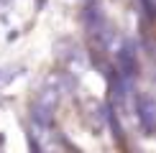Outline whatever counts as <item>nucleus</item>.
I'll list each match as a JSON object with an SVG mask.
<instances>
[{
	"label": "nucleus",
	"instance_id": "1",
	"mask_svg": "<svg viewBox=\"0 0 156 153\" xmlns=\"http://www.w3.org/2000/svg\"><path fill=\"white\" fill-rule=\"evenodd\" d=\"M136 112H138V120H141L144 133H146V135H151L154 120H156V105H154V97H151V94H141V97H138Z\"/></svg>",
	"mask_w": 156,
	"mask_h": 153
},
{
	"label": "nucleus",
	"instance_id": "2",
	"mask_svg": "<svg viewBox=\"0 0 156 153\" xmlns=\"http://www.w3.org/2000/svg\"><path fill=\"white\" fill-rule=\"evenodd\" d=\"M118 66L126 79H131L136 74V69H138V64H136V49H133V41H126L123 46L118 49Z\"/></svg>",
	"mask_w": 156,
	"mask_h": 153
},
{
	"label": "nucleus",
	"instance_id": "3",
	"mask_svg": "<svg viewBox=\"0 0 156 153\" xmlns=\"http://www.w3.org/2000/svg\"><path fill=\"white\" fill-rule=\"evenodd\" d=\"M84 23H87V28L92 33H100L105 28V18H102V10H100V3L97 0H90L87 10H84Z\"/></svg>",
	"mask_w": 156,
	"mask_h": 153
},
{
	"label": "nucleus",
	"instance_id": "4",
	"mask_svg": "<svg viewBox=\"0 0 156 153\" xmlns=\"http://www.w3.org/2000/svg\"><path fill=\"white\" fill-rule=\"evenodd\" d=\"M0 76H3V69H0Z\"/></svg>",
	"mask_w": 156,
	"mask_h": 153
}]
</instances>
